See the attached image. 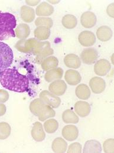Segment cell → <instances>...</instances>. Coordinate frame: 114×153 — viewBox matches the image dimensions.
<instances>
[{"mask_svg":"<svg viewBox=\"0 0 114 153\" xmlns=\"http://www.w3.org/2000/svg\"><path fill=\"white\" fill-rule=\"evenodd\" d=\"M89 86L93 93L99 94L105 91L106 83L104 79L100 77H93L90 80Z\"/></svg>","mask_w":114,"mask_h":153,"instance_id":"obj_9","label":"cell"},{"mask_svg":"<svg viewBox=\"0 0 114 153\" xmlns=\"http://www.w3.org/2000/svg\"><path fill=\"white\" fill-rule=\"evenodd\" d=\"M6 111H7L6 106L3 103H0V117L4 115L6 113Z\"/></svg>","mask_w":114,"mask_h":153,"instance_id":"obj_39","label":"cell"},{"mask_svg":"<svg viewBox=\"0 0 114 153\" xmlns=\"http://www.w3.org/2000/svg\"><path fill=\"white\" fill-rule=\"evenodd\" d=\"M49 89L51 93L56 96H61L66 91L67 85L64 80L58 79L50 83Z\"/></svg>","mask_w":114,"mask_h":153,"instance_id":"obj_10","label":"cell"},{"mask_svg":"<svg viewBox=\"0 0 114 153\" xmlns=\"http://www.w3.org/2000/svg\"><path fill=\"white\" fill-rule=\"evenodd\" d=\"M11 128L9 124L5 122L0 123V140L7 139L11 134Z\"/></svg>","mask_w":114,"mask_h":153,"instance_id":"obj_33","label":"cell"},{"mask_svg":"<svg viewBox=\"0 0 114 153\" xmlns=\"http://www.w3.org/2000/svg\"><path fill=\"white\" fill-rule=\"evenodd\" d=\"M63 26L67 29H73L77 26L78 20L75 16L72 14L64 16L61 20Z\"/></svg>","mask_w":114,"mask_h":153,"instance_id":"obj_31","label":"cell"},{"mask_svg":"<svg viewBox=\"0 0 114 153\" xmlns=\"http://www.w3.org/2000/svg\"><path fill=\"white\" fill-rule=\"evenodd\" d=\"M0 83L9 91L23 93L28 91L29 78L14 68H8L0 72Z\"/></svg>","mask_w":114,"mask_h":153,"instance_id":"obj_1","label":"cell"},{"mask_svg":"<svg viewBox=\"0 0 114 153\" xmlns=\"http://www.w3.org/2000/svg\"><path fill=\"white\" fill-rule=\"evenodd\" d=\"M45 105L46 103L41 99L37 98L30 103V110L33 115L38 117Z\"/></svg>","mask_w":114,"mask_h":153,"instance_id":"obj_25","label":"cell"},{"mask_svg":"<svg viewBox=\"0 0 114 153\" xmlns=\"http://www.w3.org/2000/svg\"><path fill=\"white\" fill-rule=\"evenodd\" d=\"M40 1H26L27 4L30 6H35L37 5Z\"/></svg>","mask_w":114,"mask_h":153,"instance_id":"obj_40","label":"cell"},{"mask_svg":"<svg viewBox=\"0 0 114 153\" xmlns=\"http://www.w3.org/2000/svg\"><path fill=\"white\" fill-rule=\"evenodd\" d=\"M31 134L33 138L37 142L43 141L46 137V134L43 128V126L39 122H36L34 123L31 129Z\"/></svg>","mask_w":114,"mask_h":153,"instance_id":"obj_14","label":"cell"},{"mask_svg":"<svg viewBox=\"0 0 114 153\" xmlns=\"http://www.w3.org/2000/svg\"><path fill=\"white\" fill-rule=\"evenodd\" d=\"M98 58V53L96 49L89 48L84 49L81 54V59L83 63L86 65H92L95 63Z\"/></svg>","mask_w":114,"mask_h":153,"instance_id":"obj_7","label":"cell"},{"mask_svg":"<svg viewBox=\"0 0 114 153\" xmlns=\"http://www.w3.org/2000/svg\"><path fill=\"white\" fill-rule=\"evenodd\" d=\"M17 26L16 17L10 13L0 11V40H6L15 37L14 28Z\"/></svg>","mask_w":114,"mask_h":153,"instance_id":"obj_2","label":"cell"},{"mask_svg":"<svg viewBox=\"0 0 114 153\" xmlns=\"http://www.w3.org/2000/svg\"><path fill=\"white\" fill-rule=\"evenodd\" d=\"M9 99V94L4 89H0V103H5Z\"/></svg>","mask_w":114,"mask_h":153,"instance_id":"obj_37","label":"cell"},{"mask_svg":"<svg viewBox=\"0 0 114 153\" xmlns=\"http://www.w3.org/2000/svg\"><path fill=\"white\" fill-rule=\"evenodd\" d=\"M114 140L113 138L107 140L103 144L105 153H114Z\"/></svg>","mask_w":114,"mask_h":153,"instance_id":"obj_35","label":"cell"},{"mask_svg":"<svg viewBox=\"0 0 114 153\" xmlns=\"http://www.w3.org/2000/svg\"><path fill=\"white\" fill-rule=\"evenodd\" d=\"M82 146L79 143H74L71 144L67 150V153H81Z\"/></svg>","mask_w":114,"mask_h":153,"instance_id":"obj_36","label":"cell"},{"mask_svg":"<svg viewBox=\"0 0 114 153\" xmlns=\"http://www.w3.org/2000/svg\"><path fill=\"white\" fill-rule=\"evenodd\" d=\"M64 79L69 85L75 86L81 82L82 77L78 71L70 69L66 72Z\"/></svg>","mask_w":114,"mask_h":153,"instance_id":"obj_15","label":"cell"},{"mask_svg":"<svg viewBox=\"0 0 114 153\" xmlns=\"http://www.w3.org/2000/svg\"><path fill=\"white\" fill-rule=\"evenodd\" d=\"M16 36L20 39H26L30 34V28L29 25L24 23L19 25L15 30Z\"/></svg>","mask_w":114,"mask_h":153,"instance_id":"obj_27","label":"cell"},{"mask_svg":"<svg viewBox=\"0 0 114 153\" xmlns=\"http://www.w3.org/2000/svg\"><path fill=\"white\" fill-rule=\"evenodd\" d=\"M102 146L99 141L96 140H89L86 142L83 152L84 153H101Z\"/></svg>","mask_w":114,"mask_h":153,"instance_id":"obj_22","label":"cell"},{"mask_svg":"<svg viewBox=\"0 0 114 153\" xmlns=\"http://www.w3.org/2000/svg\"><path fill=\"white\" fill-rule=\"evenodd\" d=\"M58 65V60L55 56H49L45 58L41 63V68L44 71H49L56 68Z\"/></svg>","mask_w":114,"mask_h":153,"instance_id":"obj_21","label":"cell"},{"mask_svg":"<svg viewBox=\"0 0 114 153\" xmlns=\"http://www.w3.org/2000/svg\"><path fill=\"white\" fill-rule=\"evenodd\" d=\"M34 34L36 39L46 40L50 37V30L45 27H38L35 29Z\"/></svg>","mask_w":114,"mask_h":153,"instance_id":"obj_29","label":"cell"},{"mask_svg":"<svg viewBox=\"0 0 114 153\" xmlns=\"http://www.w3.org/2000/svg\"><path fill=\"white\" fill-rule=\"evenodd\" d=\"M114 3H112L110 5H108L107 8V13L112 18H114Z\"/></svg>","mask_w":114,"mask_h":153,"instance_id":"obj_38","label":"cell"},{"mask_svg":"<svg viewBox=\"0 0 114 153\" xmlns=\"http://www.w3.org/2000/svg\"><path fill=\"white\" fill-rule=\"evenodd\" d=\"M64 65L69 68L78 69L81 66V59L75 54H69L64 59Z\"/></svg>","mask_w":114,"mask_h":153,"instance_id":"obj_17","label":"cell"},{"mask_svg":"<svg viewBox=\"0 0 114 153\" xmlns=\"http://www.w3.org/2000/svg\"><path fill=\"white\" fill-rule=\"evenodd\" d=\"M62 135L66 140L72 141L78 138L79 130L75 126L67 125L63 128Z\"/></svg>","mask_w":114,"mask_h":153,"instance_id":"obj_12","label":"cell"},{"mask_svg":"<svg viewBox=\"0 0 114 153\" xmlns=\"http://www.w3.org/2000/svg\"><path fill=\"white\" fill-rule=\"evenodd\" d=\"M37 43L38 41L36 39H21L16 43L15 48L18 51L21 53H30L33 52Z\"/></svg>","mask_w":114,"mask_h":153,"instance_id":"obj_5","label":"cell"},{"mask_svg":"<svg viewBox=\"0 0 114 153\" xmlns=\"http://www.w3.org/2000/svg\"><path fill=\"white\" fill-rule=\"evenodd\" d=\"M81 45L85 47H90L96 42L95 35L90 31H84L81 32L78 37Z\"/></svg>","mask_w":114,"mask_h":153,"instance_id":"obj_11","label":"cell"},{"mask_svg":"<svg viewBox=\"0 0 114 153\" xmlns=\"http://www.w3.org/2000/svg\"><path fill=\"white\" fill-rule=\"evenodd\" d=\"M111 68L110 62L106 59H101L98 60L94 66L95 74L100 76L107 75Z\"/></svg>","mask_w":114,"mask_h":153,"instance_id":"obj_8","label":"cell"},{"mask_svg":"<svg viewBox=\"0 0 114 153\" xmlns=\"http://www.w3.org/2000/svg\"><path fill=\"white\" fill-rule=\"evenodd\" d=\"M54 12L53 7L46 2H41L39 4L36 10V13L38 16H49Z\"/></svg>","mask_w":114,"mask_h":153,"instance_id":"obj_16","label":"cell"},{"mask_svg":"<svg viewBox=\"0 0 114 153\" xmlns=\"http://www.w3.org/2000/svg\"><path fill=\"white\" fill-rule=\"evenodd\" d=\"M39 96L40 98L41 99L46 105L51 106L52 108H57L61 103L60 98L51 93L50 91L44 90L40 94Z\"/></svg>","mask_w":114,"mask_h":153,"instance_id":"obj_6","label":"cell"},{"mask_svg":"<svg viewBox=\"0 0 114 153\" xmlns=\"http://www.w3.org/2000/svg\"><path fill=\"white\" fill-rule=\"evenodd\" d=\"M96 17L91 11H86L82 14L81 17V23L82 26L86 28L93 27L96 23Z\"/></svg>","mask_w":114,"mask_h":153,"instance_id":"obj_13","label":"cell"},{"mask_svg":"<svg viewBox=\"0 0 114 153\" xmlns=\"http://www.w3.org/2000/svg\"><path fill=\"white\" fill-rule=\"evenodd\" d=\"M63 75V70L60 68H55L47 71L44 75V79L47 82H52L55 80L60 79Z\"/></svg>","mask_w":114,"mask_h":153,"instance_id":"obj_23","label":"cell"},{"mask_svg":"<svg viewBox=\"0 0 114 153\" xmlns=\"http://www.w3.org/2000/svg\"><path fill=\"white\" fill-rule=\"evenodd\" d=\"M55 115L56 112L55 110H53V109L51 106L46 104L41 112L38 115V118L40 121H44L49 118L55 117Z\"/></svg>","mask_w":114,"mask_h":153,"instance_id":"obj_30","label":"cell"},{"mask_svg":"<svg viewBox=\"0 0 114 153\" xmlns=\"http://www.w3.org/2000/svg\"><path fill=\"white\" fill-rule=\"evenodd\" d=\"M53 25V20L49 17H38L35 21V25L38 27H45L49 29L51 28Z\"/></svg>","mask_w":114,"mask_h":153,"instance_id":"obj_34","label":"cell"},{"mask_svg":"<svg viewBox=\"0 0 114 153\" xmlns=\"http://www.w3.org/2000/svg\"><path fill=\"white\" fill-rule=\"evenodd\" d=\"M13 51L7 44L0 42V72L8 69L13 63Z\"/></svg>","mask_w":114,"mask_h":153,"instance_id":"obj_3","label":"cell"},{"mask_svg":"<svg viewBox=\"0 0 114 153\" xmlns=\"http://www.w3.org/2000/svg\"><path fill=\"white\" fill-rule=\"evenodd\" d=\"M77 97L82 100H88L91 94L89 88L85 84H81L77 86L75 91Z\"/></svg>","mask_w":114,"mask_h":153,"instance_id":"obj_26","label":"cell"},{"mask_svg":"<svg viewBox=\"0 0 114 153\" xmlns=\"http://www.w3.org/2000/svg\"><path fill=\"white\" fill-rule=\"evenodd\" d=\"M62 120L66 124H76L79 121L78 115L70 109H67L63 112Z\"/></svg>","mask_w":114,"mask_h":153,"instance_id":"obj_28","label":"cell"},{"mask_svg":"<svg viewBox=\"0 0 114 153\" xmlns=\"http://www.w3.org/2000/svg\"><path fill=\"white\" fill-rule=\"evenodd\" d=\"M75 111L81 117H85L90 112V105L85 101H78L75 105Z\"/></svg>","mask_w":114,"mask_h":153,"instance_id":"obj_18","label":"cell"},{"mask_svg":"<svg viewBox=\"0 0 114 153\" xmlns=\"http://www.w3.org/2000/svg\"><path fill=\"white\" fill-rule=\"evenodd\" d=\"M32 53L36 56L37 63H41L45 58L52 55L54 51L51 48L50 42H38Z\"/></svg>","mask_w":114,"mask_h":153,"instance_id":"obj_4","label":"cell"},{"mask_svg":"<svg viewBox=\"0 0 114 153\" xmlns=\"http://www.w3.org/2000/svg\"><path fill=\"white\" fill-rule=\"evenodd\" d=\"M67 148V144L66 141L60 138H56L54 140L52 144V150L55 153H63L66 152Z\"/></svg>","mask_w":114,"mask_h":153,"instance_id":"obj_24","label":"cell"},{"mask_svg":"<svg viewBox=\"0 0 114 153\" xmlns=\"http://www.w3.org/2000/svg\"><path fill=\"white\" fill-rule=\"evenodd\" d=\"M21 19L26 23H31L35 19L34 10L29 6H22L20 9Z\"/></svg>","mask_w":114,"mask_h":153,"instance_id":"obj_20","label":"cell"},{"mask_svg":"<svg viewBox=\"0 0 114 153\" xmlns=\"http://www.w3.org/2000/svg\"><path fill=\"white\" fill-rule=\"evenodd\" d=\"M58 128V123L55 119H50L47 120L44 124V128L49 134L55 132Z\"/></svg>","mask_w":114,"mask_h":153,"instance_id":"obj_32","label":"cell"},{"mask_svg":"<svg viewBox=\"0 0 114 153\" xmlns=\"http://www.w3.org/2000/svg\"><path fill=\"white\" fill-rule=\"evenodd\" d=\"M113 34L111 28L107 26H101L96 31L97 37L102 42L110 40L113 37Z\"/></svg>","mask_w":114,"mask_h":153,"instance_id":"obj_19","label":"cell"}]
</instances>
